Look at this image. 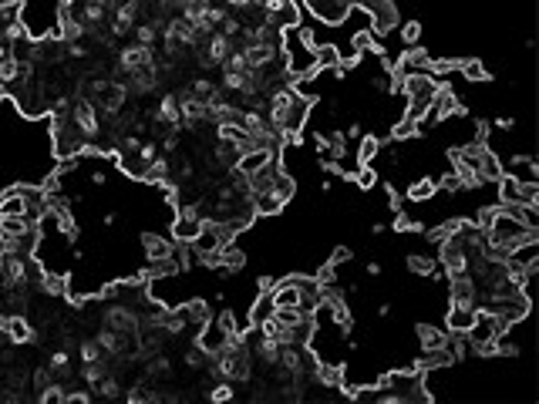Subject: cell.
<instances>
[{
    "instance_id": "ac0fdd59",
    "label": "cell",
    "mask_w": 539,
    "mask_h": 404,
    "mask_svg": "<svg viewBox=\"0 0 539 404\" xmlns=\"http://www.w3.org/2000/svg\"><path fill=\"white\" fill-rule=\"evenodd\" d=\"M249 202H253L256 216H280V213H283V202H280L277 196L270 192V189H266V192H256V196H253Z\"/></svg>"
},
{
    "instance_id": "484cf974",
    "label": "cell",
    "mask_w": 539,
    "mask_h": 404,
    "mask_svg": "<svg viewBox=\"0 0 539 404\" xmlns=\"http://www.w3.org/2000/svg\"><path fill=\"white\" fill-rule=\"evenodd\" d=\"M435 182H438V189H445L448 196H459V192H465L455 172H445V175H442V179H435Z\"/></svg>"
},
{
    "instance_id": "7a4b0ae2",
    "label": "cell",
    "mask_w": 539,
    "mask_h": 404,
    "mask_svg": "<svg viewBox=\"0 0 539 404\" xmlns=\"http://www.w3.org/2000/svg\"><path fill=\"white\" fill-rule=\"evenodd\" d=\"M452 115H465L462 101H459V94L452 91V88L438 84V91H435V98H431L428 115L421 118V125H442L445 118H452Z\"/></svg>"
},
{
    "instance_id": "74e56055",
    "label": "cell",
    "mask_w": 539,
    "mask_h": 404,
    "mask_svg": "<svg viewBox=\"0 0 539 404\" xmlns=\"http://www.w3.org/2000/svg\"><path fill=\"white\" fill-rule=\"evenodd\" d=\"M391 313V303H378V317H388Z\"/></svg>"
},
{
    "instance_id": "8d00e7d4",
    "label": "cell",
    "mask_w": 539,
    "mask_h": 404,
    "mask_svg": "<svg viewBox=\"0 0 539 404\" xmlns=\"http://www.w3.org/2000/svg\"><path fill=\"white\" fill-rule=\"evenodd\" d=\"M364 273H368V277H374V280H378V277H381V273H385V266L378 263V260H371V263L364 266Z\"/></svg>"
},
{
    "instance_id": "5bb4252c",
    "label": "cell",
    "mask_w": 539,
    "mask_h": 404,
    "mask_svg": "<svg viewBox=\"0 0 539 404\" xmlns=\"http://www.w3.org/2000/svg\"><path fill=\"white\" fill-rule=\"evenodd\" d=\"M169 158L166 156H155L149 165H145V172H142V179L139 182H145V186H159V182H166L169 179Z\"/></svg>"
},
{
    "instance_id": "2e32d148",
    "label": "cell",
    "mask_w": 539,
    "mask_h": 404,
    "mask_svg": "<svg viewBox=\"0 0 539 404\" xmlns=\"http://www.w3.org/2000/svg\"><path fill=\"white\" fill-rule=\"evenodd\" d=\"M361 145H357V156H354V162L357 165H374V158L381 156V139L378 135H361Z\"/></svg>"
},
{
    "instance_id": "9a60e30c",
    "label": "cell",
    "mask_w": 539,
    "mask_h": 404,
    "mask_svg": "<svg viewBox=\"0 0 539 404\" xmlns=\"http://www.w3.org/2000/svg\"><path fill=\"white\" fill-rule=\"evenodd\" d=\"M435 192H438V182H435L431 175H425V179H418V182H411V186L404 189V199L408 202H428V199H435Z\"/></svg>"
},
{
    "instance_id": "cb8c5ba5",
    "label": "cell",
    "mask_w": 539,
    "mask_h": 404,
    "mask_svg": "<svg viewBox=\"0 0 539 404\" xmlns=\"http://www.w3.org/2000/svg\"><path fill=\"white\" fill-rule=\"evenodd\" d=\"M391 229H395V233H425V222H418V219L398 213V216L391 219Z\"/></svg>"
},
{
    "instance_id": "f546056e",
    "label": "cell",
    "mask_w": 539,
    "mask_h": 404,
    "mask_svg": "<svg viewBox=\"0 0 539 404\" xmlns=\"http://www.w3.org/2000/svg\"><path fill=\"white\" fill-rule=\"evenodd\" d=\"M37 398H41V401H44V404H58V401H64V391L58 388L54 381H51L47 388H41V391H37Z\"/></svg>"
},
{
    "instance_id": "e0dca14e",
    "label": "cell",
    "mask_w": 539,
    "mask_h": 404,
    "mask_svg": "<svg viewBox=\"0 0 539 404\" xmlns=\"http://www.w3.org/2000/svg\"><path fill=\"white\" fill-rule=\"evenodd\" d=\"M270 192H273V196H277V199L287 206V202L293 199V192H297V179H293L290 172L280 169L277 175H273V182H270Z\"/></svg>"
},
{
    "instance_id": "5b68a950",
    "label": "cell",
    "mask_w": 539,
    "mask_h": 404,
    "mask_svg": "<svg viewBox=\"0 0 539 404\" xmlns=\"http://www.w3.org/2000/svg\"><path fill=\"white\" fill-rule=\"evenodd\" d=\"M149 64H152V47L149 44H128L118 54V68H122L125 75H132L139 68H149Z\"/></svg>"
},
{
    "instance_id": "7c38bea8",
    "label": "cell",
    "mask_w": 539,
    "mask_h": 404,
    "mask_svg": "<svg viewBox=\"0 0 539 404\" xmlns=\"http://www.w3.org/2000/svg\"><path fill=\"white\" fill-rule=\"evenodd\" d=\"M37 283H41V290H44L47 296H68L71 293V280H68L64 270H44Z\"/></svg>"
},
{
    "instance_id": "d590c367",
    "label": "cell",
    "mask_w": 539,
    "mask_h": 404,
    "mask_svg": "<svg viewBox=\"0 0 539 404\" xmlns=\"http://www.w3.org/2000/svg\"><path fill=\"white\" fill-rule=\"evenodd\" d=\"M175 149H179V135H175V132H169V135H166V141H162V152H175Z\"/></svg>"
},
{
    "instance_id": "1f68e13d",
    "label": "cell",
    "mask_w": 539,
    "mask_h": 404,
    "mask_svg": "<svg viewBox=\"0 0 539 404\" xmlns=\"http://www.w3.org/2000/svg\"><path fill=\"white\" fill-rule=\"evenodd\" d=\"M351 256H354V253H351V249H347V246H337V249H334V256H330V266H340V263H347Z\"/></svg>"
},
{
    "instance_id": "d6a6232c",
    "label": "cell",
    "mask_w": 539,
    "mask_h": 404,
    "mask_svg": "<svg viewBox=\"0 0 539 404\" xmlns=\"http://www.w3.org/2000/svg\"><path fill=\"white\" fill-rule=\"evenodd\" d=\"M361 135H364V132H361V122H351L347 128H344V139H347V141H357Z\"/></svg>"
},
{
    "instance_id": "277c9868",
    "label": "cell",
    "mask_w": 539,
    "mask_h": 404,
    "mask_svg": "<svg viewBox=\"0 0 539 404\" xmlns=\"http://www.w3.org/2000/svg\"><path fill=\"white\" fill-rule=\"evenodd\" d=\"M448 280V303H459V307H476L478 286L469 273H459V277H445Z\"/></svg>"
},
{
    "instance_id": "83f0119b",
    "label": "cell",
    "mask_w": 539,
    "mask_h": 404,
    "mask_svg": "<svg viewBox=\"0 0 539 404\" xmlns=\"http://www.w3.org/2000/svg\"><path fill=\"white\" fill-rule=\"evenodd\" d=\"M418 37H421V24L418 20H408L404 27H401V44H418Z\"/></svg>"
},
{
    "instance_id": "4316f807",
    "label": "cell",
    "mask_w": 539,
    "mask_h": 404,
    "mask_svg": "<svg viewBox=\"0 0 539 404\" xmlns=\"http://www.w3.org/2000/svg\"><path fill=\"white\" fill-rule=\"evenodd\" d=\"M94 391H98V394H101V398H118V394H122V388H118V381H115V377H101V381H98V384H94Z\"/></svg>"
},
{
    "instance_id": "d4e9b609",
    "label": "cell",
    "mask_w": 539,
    "mask_h": 404,
    "mask_svg": "<svg viewBox=\"0 0 539 404\" xmlns=\"http://www.w3.org/2000/svg\"><path fill=\"white\" fill-rule=\"evenodd\" d=\"M68 364H71L68 351H51V360H47V367H51V371H58L61 377H68Z\"/></svg>"
},
{
    "instance_id": "8fae6325",
    "label": "cell",
    "mask_w": 539,
    "mask_h": 404,
    "mask_svg": "<svg viewBox=\"0 0 539 404\" xmlns=\"http://www.w3.org/2000/svg\"><path fill=\"white\" fill-rule=\"evenodd\" d=\"M495 186H499V202H506V206H523V182H519L512 172H502V175L495 179Z\"/></svg>"
},
{
    "instance_id": "9c48e42d",
    "label": "cell",
    "mask_w": 539,
    "mask_h": 404,
    "mask_svg": "<svg viewBox=\"0 0 539 404\" xmlns=\"http://www.w3.org/2000/svg\"><path fill=\"white\" fill-rule=\"evenodd\" d=\"M266 24H273V27H300V4L297 0H283L273 14H266Z\"/></svg>"
},
{
    "instance_id": "ffe728a7",
    "label": "cell",
    "mask_w": 539,
    "mask_h": 404,
    "mask_svg": "<svg viewBox=\"0 0 539 404\" xmlns=\"http://www.w3.org/2000/svg\"><path fill=\"white\" fill-rule=\"evenodd\" d=\"M314 58H317V68L321 71H334L340 64V51H337V44H321V47H314Z\"/></svg>"
},
{
    "instance_id": "603a6c76",
    "label": "cell",
    "mask_w": 539,
    "mask_h": 404,
    "mask_svg": "<svg viewBox=\"0 0 539 404\" xmlns=\"http://www.w3.org/2000/svg\"><path fill=\"white\" fill-rule=\"evenodd\" d=\"M421 135V125L411 122V118H401V122L391 125V139L395 141H408V139H418Z\"/></svg>"
},
{
    "instance_id": "30bf717a",
    "label": "cell",
    "mask_w": 539,
    "mask_h": 404,
    "mask_svg": "<svg viewBox=\"0 0 539 404\" xmlns=\"http://www.w3.org/2000/svg\"><path fill=\"white\" fill-rule=\"evenodd\" d=\"M152 118L155 122H166L172 132H179V125H182V118H179V98L175 94H162V101L155 105Z\"/></svg>"
},
{
    "instance_id": "7402d4cb",
    "label": "cell",
    "mask_w": 539,
    "mask_h": 404,
    "mask_svg": "<svg viewBox=\"0 0 539 404\" xmlns=\"http://www.w3.org/2000/svg\"><path fill=\"white\" fill-rule=\"evenodd\" d=\"M459 71H462L465 81H472V84H478V81H492V75L482 68V61H476V58H469V61H459Z\"/></svg>"
},
{
    "instance_id": "3957f363",
    "label": "cell",
    "mask_w": 539,
    "mask_h": 404,
    "mask_svg": "<svg viewBox=\"0 0 539 404\" xmlns=\"http://www.w3.org/2000/svg\"><path fill=\"white\" fill-rule=\"evenodd\" d=\"M202 222H206V219L196 213V206H189V202H185V206H179V209H175V216H172L169 236L175 239V243H192V239L202 233Z\"/></svg>"
},
{
    "instance_id": "4fadbf2b",
    "label": "cell",
    "mask_w": 539,
    "mask_h": 404,
    "mask_svg": "<svg viewBox=\"0 0 539 404\" xmlns=\"http://www.w3.org/2000/svg\"><path fill=\"white\" fill-rule=\"evenodd\" d=\"M172 246H175L172 236H162V233H145L142 236V249H145L149 260H162V256H169Z\"/></svg>"
},
{
    "instance_id": "44dd1931",
    "label": "cell",
    "mask_w": 539,
    "mask_h": 404,
    "mask_svg": "<svg viewBox=\"0 0 539 404\" xmlns=\"http://www.w3.org/2000/svg\"><path fill=\"white\" fill-rule=\"evenodd\" d=\"M351 186L361 189V192H371V189L378 186V172H374V165H357V169L351 172Z\"/></svg>"
},
{
    "instance_id": "e575fe53",
    "label": "cell",
    "mask_w": 539,
    "mask_h": 404,
    "mask_svg": "<svg viewBox=\"0 0 539 404\" xmlns=\"http://www.w3.org/2000/svg\"><path fill=\"white\" fill-rule=\"evenodd\" d=\"M226 7H233V11H247V7H260L256 0H226Z\"/></svg>"
},
{
    "instance_id": "d6986e66",
    "label": "cell",
    "mask_w": 539,
    "mask_h": 404,
    "mask_svg": "<svg viewBox=\"0 0 539 404\" xmlns=\"http://www.w3.org/2000/svg\"><path fill=\"white\" fill-rule=\"evenodd\" d=\"M448 337V330L442 327H431V324H418V341H421V351H435V347H442Z\"/></svg>"
},
{
    "instance_id": "f35d334b",
    "label": "cell",
    "mask_w": 539,
    "mask_h": 404,
    "mask_svg": "<svg viewBox=\"0 0 539 404\" xmlns=\"http://www.w3.org/2000/svg\"><path fill=\"white\" fill-rule=\"evenodd\" d=\"M4 98H7V91H4V84H0V101H4Z\"/></svg>"
},
{
    "instance_id": "ba28073f",
    "label": "cell",
    "mask_w": 539,
    "mask_h": 404,
    "mask_svg": "<svg viewBox=\"0 0 539 404\" xmlns=\"http://www.w3.org/2000/svg\"><path fill=\"white\" fill-rule=\"evenodd\" d=\"M4 334H7L14 343H34L37 341V330H34V327L27 324V317H20V313H11V317H7Z\"/></svg>"
},
{
    "instance_id": "52a82bcc",
    "label": "cell",
    "mask_w": 539,
    "mask_h": 404,
    "mask_svg": "<svg viewBox=\"0 0 539 404\" xmlns=\"http://www.w3.org/2000/svg\"><path fill=\"white\" fill-rule=\"evenodd\" d=\"M277 310V303H273V290H260L256 300H253V307L247 313V327H260L263 320H270Z\"/></svg>"
},
{
    "instance_id": "6da1fadb",
    "label": "cell",
    "mask_w": 539,
    "mask_h": 404,
    "mask_svg": "<svg viewBox=\"0 0 539 404\" xmlns=\"http://www.w3.org/2000/svg\"><path fill=\"white\" fill-rule=\"evenodd\" d=\"M357 7L371 17V34H378V37H385V34H391L398 27V7H395V0H361Z\"/></svg>"
},
{
    "instance_id": "8992f818",
    "label": "cell",
    "mask_w": 539,
    "mask_h": 404,
    "mask_svg": "<svg viewBox=\"0 0 539 404\" xmlns=\"http://www.w3.org/2000/svg\"><path fill=\"white\" fill-rule=\"evenodd\" d=\"M472 320H476V307H459V303H448V313H445V330H448V334H469Z\"/></svg>"
},
{
    "instance_id": "836d02e7",
    "label": "cell",
    "mask_w": 539,
    "mask_h": 404,
    "mask_svg": "<svg viewBox=\"0 0 539 404\" xmlns=\"http://www.w3.org/2000/svg\"><path fill=\"white\" fill-rule=\"evenodd\" d=\"M495 128H499V132H512V128H516V118H512V115H502V118H495Z\"/></svg>"
},
{
    "instance_id": "f1b7e54d",
    "label": "cell",
    "mask_w": 539,
    "mask_h": 404,
    "mask_svg": "<svg viewBox=\"0 0 539 404\" xmlns=\"http://www.w3.org/2000/svg\"><path fill=\"white\" fill-rule=\"evenodd\" d=\"M314 280H317V286H330V283H337V266L323 263L317 273H314Z\"/></svg>"
},
{
    "instance_id": "4dcf8cb0",
    "label": "cell",
    "mask_w": 539,
    "mask_h": 404,
    "mask_svg": "<svg viewBox=\"0 0 539 404\" xmlns=\"http://www.w3.org/2000/svg\"><path fill=\"white\" fill-rule=\"evenodd\" d=\"M209 401H233V388L230 384H216V388L209 391Z\"/></svg>"
}]
</instances>
